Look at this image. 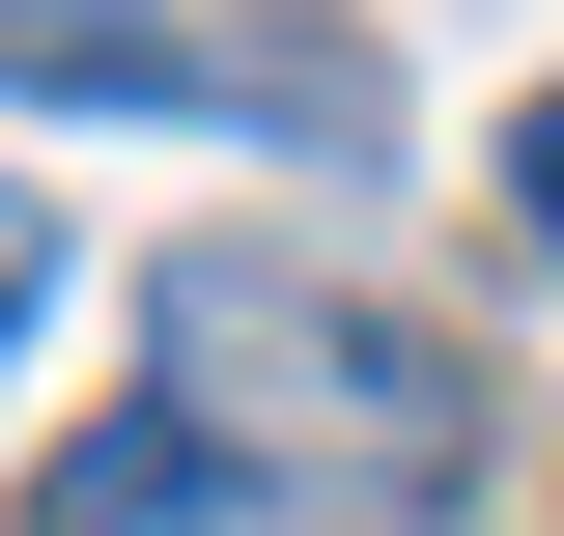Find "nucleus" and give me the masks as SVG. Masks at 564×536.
Returning a JSON list of instances; mask_svg holds the SVG:
<instances>
[{
  "mask_svg": "<svg viewBox=\"0 0 564 536\" xmlns=\"http://www.w3.org/2000/svg\"><path fill=\"white\" fill-rule=\"evenodd\" d=\"M508 226H536V255H564V85H536V114H508Z\"/></svg>",
  "mask_w": 564,
  "mask_h": 536,
  "instance_id": "nucleus-5",
  "label": "nucleus"
},
{
  "mask_svg": "<svg viewBox=\"0 0 564 536\" xmlns=\"http://www.w3.org/2000/svg\"><path fill=\"white\" fill-rule=\"evenodd\" d=\"M0 85L29 114H226V141H311V170L395 141V85L339 29H198V0H0Z\"/></svg>",
  "mask_w": 564,
  "mask_h": 536,
  "instance_id": "nucleus-2",
  "label": "nucleus"
},
{
  "mask_svg": "<svg viewBox=\"0 0 564 536\" xmlns=\"http://www.w3.org/2000/svg\"><path fill=\"white\" fill-rule=\"evenodd\" d=\"M141 424L198 480L311 536H452L480 508V367L395 311V282H311V255H170L141 282Z\"/></svg>",
  "mask_w": 564,
  "mask_h": 536,
  "instance_id": "nucleus-1",
  "label": "nucleus"
},
{
  "mask_svg": "<svg viewBox=\"0 0 564 536\" xmlns=\"http://www.w3.org/2000/svg\"><path fill=\"white\" fill-rule=\"evenodd\" d=\"M29 536H311V508H254V480H198V452H170V424L113 396V424H85L57 480H29Z\"/></svg>",
  "mask_w": 564,
  "mask_h": 536,
  "instance_id": "nucleus-3",
  "label": "nucleus"
},
{
  "mask_svg": "<svg viewBox=\"0 0 564 536\" xmlns=\"http://www.w3.org/2000/svg\"><path fill=\"white\" fill-rule=\"evenodd\" d=\"M29 311H57V199H0V367H29Z\"/></svg>",
  "mask_w": 564,
  "mask_h": 536,
  "instance_id": "nucleus-4",
  "label": "nucleus"
}]
</instances>
